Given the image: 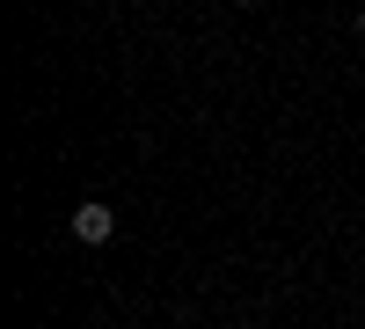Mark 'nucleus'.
<instances>
[{
  "label": "nucleus",
  "mask_w": 365,
  "mask_h": 329,
  "mask_svg": "<svg viewBox=\"0 0 365 329\" xmlns=\"http://www.w3.org/2000/svg\"><path fill=\"white\" fill-rule=\"evenodd\" d=\"M73 234H81L88 249H103L110 234H117V213H110L103 198H88V205H73Z\"/></svg>",
  "instance_id": "nucleus-1"
},
{
  "label": "nucleus",
  "mask_w": 365,
  "mask_h": 329,
  "mask_svg": "<svg viewBox=\"0 0 365 329\" xmlns=\"http://www.w3.org/2000/svg\"><path fill=\"white\" fill-rule=\"evenodd\" d=\"M358 29H365V8H358Z\"/></svg>",
  "instance_id": "nucleus-2"
}]
</instances>
